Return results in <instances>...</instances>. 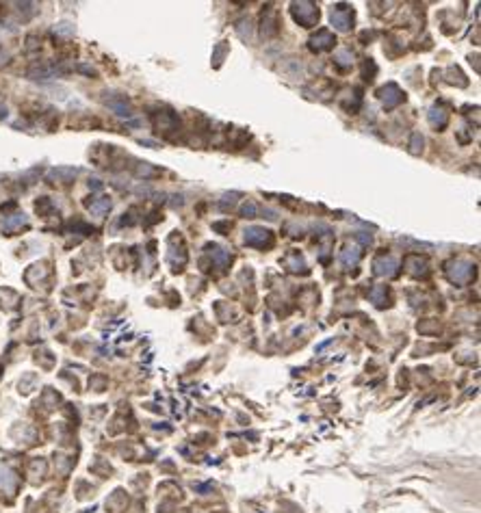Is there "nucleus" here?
<instances>
[{
	"label": "nucleus",
	"mask_w": 481,
	"mask_h": 513,
	"mask_svg": "<svg viewBox=\"0 0 481 513\" xmlns=\"http://www.w3.org/2000/svg\"><path fill=\"white\" fill-rule=\"evenodd\" d=\"M447 275H449L451 282H455V284H466V282L473 279L475 267L466 260H453L447 267Z\"/></svg>",
	"instance_id": "1"
},
{
	"label": "nucleus",
	"mask_w": 481,
	"mask_h": 513,
	"mask_svg": "<svg viewBox=\"0 0 481 513\" xmlns=\"http://www.w3.org/2000/svg\"><path fill=\"white\" fill-rule=\"evenodd\" d=\"M293 15L299 24L304 26H312L316 20H319V9H316L312 3H295L293 5Z\"/></svg>",
	"instance_id": "2"
},
{
	"label": "nucleus",
	"mask_w": 481,
	"mask_h": 513,
	"mask_svg": "<svg viewBox=\"0 0 481 513\" xmlns=\"http://www.w3.org/2000/svg\"><path fill=\"white\" fill-rule=\"evenodd\" d=\"M271 241H273V236H271L269 230H265V227H247L245 230V243L251 245V247H265V245H271Z\"/></svg>",
	"instance_id": "3"
},
{
	"label": "nucleus",
	"mask_w": 481,
	"mask_h": 513,
	"mask_svg": "<svg viewBox=\"0 0 481 513\" xmlns=\"http://www.w3.org/2000/svg\"><path fill=\"white\" fill-rule=\"evenodd\" d=\"M373 269H375L377 275L390 277V275H395L397 273L399 262H397V258H393V255H379V258L375 260V264H373Z\"/></svg>",
	"instance_id": "4"
},
{
	"label": "nucleus",
	"mask_w": 481,
	"mask_h": 513,
	"mask_svg": "<svg viewBox=\"0 0 481 513\" xmlns=\"http://www.w3.org/2000/svg\"><path fill=\"white\" fill-rule=\"evenodd\" d=\"M379 98H382V102H384L386 108H393V106L403 102V94L399 91L397 85H386L384 89H379Z\"/></svg>",
	"instance_id": "5"
},
{
	"label": "nucleus",
	"mask_w": 481,
	"mask_h": 513,
	"mask_svg": "<svg viewBox=\"0 0 481 513\" xmlns=\"http://www.w3.org/2000/svg\"><path fill=\"white\" fill-rule=\"evenodd\" d=\"M351 22H353V13L347 11L345 7H338V9H334L332 11V24L336 26L338 31H349Z\"/></svg>",
	"instance_id": "6"
},
{
	"label": "nucleus",
	"mask_w": 481,
	"mask_h": 513,
	"mask_svg": "<svg viewBox=\"0 0 481 513\" xmlns=\"http://www.w3.org/2000/svg\"><path fill=\"white\" fill-rule=\"evenodd\" d=\"M334 43H336V39H334L332 33L319 31V35H314V37L310 39V48L312 50H330Z\"/></svg>",
	"instance_id": "7"
},
{
	"label": "nucleus",
	"mask_w": 481,
	"mask_h": 513,
	"mask_svg": "<svg viewBox=\"0 0 481 513\" xmlns=\"http://www.w3.org/2000/svg\"><path fill=\"white\" fill-rule=\"evenodd\" d=\"M360 255H362L360 247H356V245H347V247H345V251L340 253V260H342L345 267H356L358 260H360Z\"/></svg>",
	"instance_id": "8"
},
{
	"label": "nucleus",
	"mask_w": 481,
	"mask_h": 513,
	"mask_svg": "<svg viewBox=\"0 0 481 513\" xmlns=\"http://www.w3.org/2000/svg\"><path fill=\"white\" fill-rule=\"evenodd\" d=\"M447 122H449V115L442 111V108H438V106H433L431 108V113H429V124L433 126V128H444L447 126Z\"/></svg>",
	"instance_id": "9"
},
{
	"label": "nucleus",
	"mask_w": 481,
	"mask_h": 513,
	"mask_svg": "<svg viewBox=\"0 0 481 513\" xmlns=\"http://www.w3.org/2000/svg\"><path fill=\"white\" fill-rule=\"evenodd\" d=\"M208 253H211V258L219 264V267H225V264L230 262V253L223 251L221 247H208Z\"/></svg>",
	"instance_id": "10"
},
{
	"label": "nucleus",
	"mask_w": 481,
	"mask_h": 513,
	"mask_svg": "<svg viewBox=\"0 0 481 513\" xmlns=\"http://www.w3.org/2000/svg\"><path fill=\"white\" fill-rule=\"evenodd\" d=\"M286 264H288V269H290V271H304V269H306L304 258H299L297 253L288 255V258H286Z\"/></svg>",
	"instance_id": "11"
},
{
	"label": "nucleus",
	"mask_w": 481,
	"mask_h": 513,
	"mask_svg": "<svg viewBox=\"0 0 481 513\" xmlns=\"http://www.w3.org/2000/svg\"><path fill=\"white\" fill-rule=\"evenodd\" d=\"M243 215H245V217H249V219H251V217H256V215H258V206H256V204H251V201H249L247 206H243Z\"/></svg>",
	"instance_id": "12"
},
{
	"label": "nucleus",
	"mask_w": 481,
	"mask_h": 513,
	"mask_svg": "<svg viewBox=\"0 0 481 513\" xmlns=\"http://www.w3.org/2000/svg\"><path fill=\"white\" fill-rule=\"evenodd\" d=\"M419 145H421V148H423V136L419 134V132H416L414 136H412V152L416 154V152H419Z\"/></svg>",
	"instance_id": "13"
}]
</instances>
